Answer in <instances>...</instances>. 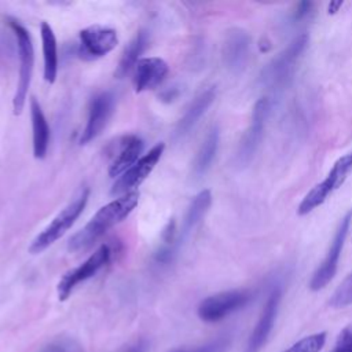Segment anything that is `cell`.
Returning a JSON list of instances; mask_svg holds the SVG:
<instances>
[{"label": "cell", "instance_id": "1", "mask_svg": "<svg viewBox=\"0 0 352 352\" xmlns=\"http://www.w3.org/2000/svg\"><path fill=\"white\" fill-rule=\"evenodd\" d=\"M139 191H131L102 206L82 230L76 232L69 241L70 252H81L89 249L110 228L126 219L139 202Z\"/></svg>", "mask_w": 352, "mask_h": 352}, {"label": "cell", "instance_id": "2", "mask_svg": "<svg viewBox=\"0 0 352 352\" xmlns=\"http://www.w3.org/2000/svg\"><path fill=\"white\" fill-rule=\"evenodd\" d=\"M309 43L307 33L294 37L275 58H272L260 72V82L271 91H280L292 81L297 65Z\"/></svg>", "mask_w": 352, "mask_h": 352}, {"label": "cell", "instance_id": "3", "mask_svg": "<svg viewBox=\"0 0 352 352\" xmlns=\"http://www.w3.org/2000/svg\"><path fill=\"white\" fill-rule=\"evenodd\" d=\"M89 198V188L84 187L80 192L52 219V221L32 241L29 252L33 254L41 253L59 238H62L66 231L74 224V221L82 213Z\"/></svg>", "mask_w": 352, "mask_h": 352}, {"label": "cell", "instance_id": "4", "mask_svg": "<svg viewBox=\"0 0 352 352\" xmlns=\"http://www.w3.org/2000/svg\"><path fill=\"white\" fill-rule=\"evenodd\" d=\"M8 25L15 34L18 55H19V76H18L19 78H18L16 89L12 99V109H14V114H21L25 107L28 91L32 81V73H33V65H34V50H33L30 34L23 25H21L15 19H8Z\"/></svg>", "mask_w": 352, "mask_h": 352}, {"label": "cell", "instance_id": "5", "mask_svg": "<svg viewBox=\"0 0 352 352\" xmlns=\"http://www.w3.org/2000/svg\"><path fill=\"white\" fill-rule=\"evenodd\" d=\"M352 172V151L340 157L326 175V177L314 186L302 198L297 208L300 216L311 213L314 209L320 206L337 188H340Z\"/></svg>", "mask_w": 352, "mask_h": 352}, {"label": "cell", "instance_id": "6", "mask_svg": "<svg viewBox=\"0 0 352 352\" xmlns=\"http://www.w3.org/2000/svg\"><path fill=\"white\" fill-rule=\"evenodd\" d=\"M270 111H271L270 98L263 96L254 103L253 110H252L250 124L246 128V131L242 135L241 142L238 144V150H236V154H235L236 165L245 166L254 157V154H256V151H257V148L261 143Z\"/></svg>", "mask_w": 352, "mask_h": 352}, {"label": "cell", "instance_id": "7", "mask_svg": "<svg viewBox=\"0 0 352 352\" xmlns=\"http://www.w3.org/2000/svg\"><path fill=\"white\" fill-rule=\"evenodd\" d=\"M253 292L246 289L227 290L209 296L198 305V316L208 323H214L232 312L248 305L253 298Z\"/></svg>", "mask_w": 352, "mask_h": 352}, {"label": "cell", "instance_id": "8", "mask_svg": "<svg viewBox=\"0 0 352 352\" xmlns=\"http://www.w3.org/2000/svg\"><path fill=\"white\" fill-rule=\"evenodd\" d=\"M351 220H352V210L346 212L345 216L338 221V226L334 231L329 250L309 280V289L312 292H318L323 289L334 278L338 268L340 256L349 231Z\"/></svg>", "mask_w": 352, "mask_h": 352}, {"label": "cell", "instance_id": "9", "mask_svg": "<svg viewBox=\"0 0 352 352\" xmlns=\"http://www.w3.org/2000/svg\"><path fill=\"white\" fill-rule=\"evenodd\" d=\"M111 257V249L107 243H102L82 264L78 267L67 271L58 283V298L60 301H65L69 298L74 287L96 275L109 261Z\"/></svg>", "mask_w": 352, "mask_h": 352}, {"label": "cell", "instance_id": "10", "mask_svg": "<svg viewBox=\"0 0 352 352\" xmlns=\"http://www.w3.org/2000/svg\"><path fill=\"white\" fill-rule=\"evenodd\" d=\"M165 150L164 143H157L147 154L140 157V160L133 164L128 170H125L113 184L110 194L111 195H124L126 192L135 191L138 186H140L147 176L153 172L155 165L158 164L162 153Z\"/></svg>", "mask_w": 352, "mask_h": 352}, {"label": "cell", "instance_id": "11", "mask_svg": "<svg viewBox=\"0 0 352 352\" xmlns=\"http://www.w3.org/2000/svg\"><path fill=\"white\" fill-rule=\"evenodd\" d=\"M117 43L118 37L114 29L92 25L80 32L78 54L84 59H96L113 51Z\"/></svg>", "mask_w": 352, "mask_h": 352}, {"label": "cell", "instance_id": "12", "mask_svg": "<svg viewBox=\"0 0 352 352\" xmlns=\"http://www.w3.org/2000/svg\"><path fill=\"white\" fill-rule=\"evenodd\" d=\"M114 109V96L111 92L104 91L92 98L88 110V120L81 132L80 143L87 144L100 135L106 126L109 118L113 114Z\"/></svg>", "mask_w": 352, "mask_h": 352}, {"label": "cell", "instance_id": "13", "mask_svg": "<svg viewBox=\"0 0 352 352\" xmlns=\"http://www.w3.org/2000/svg\"><path fill=\"white\" fill-rule=\"evenodd\" d=\"M252 38L250 34L239 28H234L227 32L223 43V62L226 67L232 73H241L250 54Z\"/></svg>", "mask_w": 352, "mask_h": 352}, {"label": "cell", "instance_id": "14", "mask_svg": "<svg viewBox=\"0 0 352 352\" xmlns=\"http://www.w3.org/2000/svg\"><path fill=\"white\" fill-rule=\"evenodd\" d=\"M280 289L279 287H274L263 307L260 319L257 320L249 340L245 348V352H260V349L264 346V344L268 340V336L274 327L275 323V318H276V312H278V307H279V301H280Z\"/></svg>", "mask_w": 352, "mask_h": 352}, {"label": "cell", "instance_id": "15", "mask_svg": "<svg viewBox=\"0 0 352 352\" xmlns=\"http://www.w3.org/2000/svg\"><path fill=\"white\" fill-rule=\"evenodd\" d=\"M168 63L158 56L142 58L135 66L133 87L136 92H143L158 87L168 74Z\"/></svg>", "mask_w": 352, "mask_h": 352}, {"label": "cell", "instance_id": "16", "mask_svg": "<svg viewBox=\"0 0 352 352\" xmlns=\"http://www.w3.org/2000/svg\"><path fill=\"white\" fill-rule=\"evenodd\" d=\"M144 143L138 135L122 136L117 143V151L109 165V175L111 177L121 176L133 164H136L143 151Z\"/></svg>", "mask_w": 352, "mask_h": 352}, {"label": "cell", "instance_id": "17", "mask_svg": "<svg viewBox=\"0 0 352 352\" xmlns=\"http://www.w3.org/2000/svg\"><path fill=\"white\" fill-rule=\"evenodd\" d=\"M214 98H216V89L212 87V88H208L204 92H201L191 102V104L186 110L184 116L180 118V121L176 125V129H175V138L176 139H182L187 133H190V131L197 125V122L201 120V117L210 107Z\"/></svg>", "mask_w": 352, "mask_h": 352}, {"label": "cell", "instance_id": "18", "mask_svg": "<svg viewBox=\"0 0 352 352\" xmlns=\"http://www.w3.org/2000/svg\"><path fill=\"white\" fill-rule=\"evenodd\" d=\"M30 116L33 129V155L37 160H43L48 151L50 126L36 98L30 99Z\"/></svg>", "mask_w": 352, "mask_h": 352}, {"label": "cell", "instance_id": "19", "mask_svg": "<svg viewBox=\"0 0 352 352\" xmlns=\"http://www.w3.org/2000/svg\"><path fill=\"white\" fill-rule=\"evenodd\" d=\"M43 58H44V80L48 84H54L58 76V47L56 37L50 23L43 22L41 28Z\"/></svg>", "mask_w": 352, "mask_h": 352}, {"label": "cell", "instance_id": "20", "mask_svg": "<svg viewBox=\"0 0 352 352\" xmlns=\"http://www.w3.org/2000/svg\"><path fill=\"white\" fill-rule=\"evenodd\" d=\"M212 205V192L210 190H202L199 191L192 201L188 205V209L186 212L183 226H182V234L180 238H186L205 217L209 208Z\"/></svg>", "mask_w": 352, "mask_h": 352}, {"label": "cell", "instance_id": "21", "mask_svg": "<svg viewBox=\"0 0 352 352\" xmlns=\"http://www.w3.org/2000/svg\"><path fill=\"white\" fill-rule=\"evenodd\" d=\"M148 43V37L147 33L144 30H140L135 34V37L128 43V45L124 48L118 66L116 69V76L118 78L124 77L125 74L129 73V70L136 66V63L139 62L140 55L143 54V51L146 50Z\"/></svg>", "mask_w": 352, "mask_h": 352}, {"label": "cell", "instance_id": "22", "mask_svg": "<svg viewBox=\"0 0 352 352\" xmlns=\"http://www.w3.org/2000/svg\"><path fill=\"white\" fill-rule=\"evenodd\" d=\"M219 138H220V135H219V129L216 126L208 132V135H206L205 140L202 142L199 150L197 151V155L192 162L194 176L201 177L210 168V165L216 157V153H217Z\"/></svg>", "mask_w": 352, "mask_h": 352}, {"label": "cell", "instance_id": "23", "mask_svg": "<svg viewBox=\"0 0 352 352\" xmlns=\"http://www.w3.org/2000/svg\"><path fill=\"white\" fill-rule=\"evenodd\" d=\"M329 304L334 308H345L352 305V272L334 290Z\"/></svg>", "mask_w": 352, "mask_h": 352}, {"label": "cell", "instance_id": "24", "mask_svg": "<svg viewBox=\"0 0 352 352\" xmlns=\"http://www.w3.org/2000/svg\"><path fill=\"white\" fill-rule=\"evenodd\" d=\"M324 342H326V333L320 331L297 341L294 345H292L289 349L283 352H319L324 345Z\"/></svg>", "mask_w": 352, "mask_h": 352}, {"label": "cell", "instance_id": "25", "mask_svg": "<svg viewBox=\"0 0 352 352\" xmlns=\"http://www.w3.org/2000/svg\"><path fill=\"white\" fill-rule=\"evenodd\" d=\"M40 352H84L82 348L70 338H58L44 346Z\"/></svg>", "mask_w": 352, "mask_h": 352}, {"label": "cell", "instance_id": "26", "mask_svg": "<svg viewBox=\"0 0 352 352\" xmlns=\"http://www.w3.org/2000/svg\"><path fill=\"white\" fill-rule=\"evenodd\" d=\"M231 344V340L228 336L217 337L204 345H199L192 349H187V352H226Z\"/></svg>", "mask_w": 352, "mask_h": 352}, {"label": "cell", "instance_id": "27", "mask_svg": "<svg viewBox=\"0 0 352 352\" xmlns=\"http://www.w3.org/2000/svg\"><path fill=\"white\" fill-rule=\"evenodd\" d=\"M334 352H352V324L344 327L338 334Z\"/></svg>", "mask_w": 352, "mask_h": 352}, {"label": "cell", "instance_id": "28", "mask_svg": "<svg viewBox=\"0 0 352 352\" xmlns=\"http://www.w3.org/2000/svg\"><path fill=\"white\" fill-rule=\"evenodd\" d=\"M147 346H148V342L147 340L144 338H139L128 345H125L122 349H120L118 352H146L147 351Z\"/></svg>", "mask_w": 352, "mask_h": 352}, {"label": "cell", "instance_id": "29", "mask_svg": "<svg viewBox=\"0 0 352 352\" xmlns=\"http://www.w3.org/2000/svg\"><path fill=\"white\" fill-rule=\"evenodd\" d=\"M311 8H312V4L311 3H300L297 6V8L293 11L292 14V21L293 22H297L302 18H305L309 12H311Z\"/></svg>", "mask_w": 352, "mask_h": 352}, {"label": "cell", "instance_id": "30", "mask_svg": "<svg viewBox=\"0 0 352 352\" xmlns=\"http://www.w3.org/2000/svg\"><path fill=\"white\" fill-rule=\"evenodd\" d=\"M172 352H187V349H175Z\"/></svg>", "mask_w": 352, "mask_h": 352}]
</instances>
